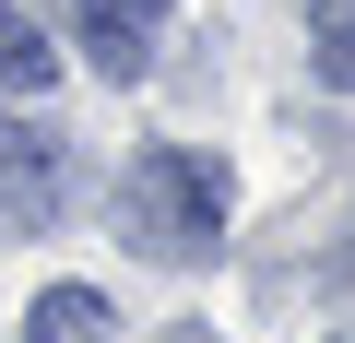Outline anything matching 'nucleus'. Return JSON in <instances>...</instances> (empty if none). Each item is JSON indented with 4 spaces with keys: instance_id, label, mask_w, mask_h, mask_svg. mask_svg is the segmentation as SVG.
I'll return each instance as SVG.
<instances>
[{
    "instance_id": "f257e3e1",
    "label": "nucleus",
    "mask_w": 355,
    "mask_h": 343,
    "mask_svg": "<svg viewBox=\"0 0 355 343\" xmlns=\"http://www.w3.org/2000/svg\"><path fill=\"white\" fill-rule=\"evenodd\" d=\"M119 237L142 261H166V272L214 261V237H225V166L190 154V142H142L119 166Z\"/></svg>"
},
{
    "instance_id": "f03ea898",
    "label": "nucleus",
    "mask_w": 355,
    "mask_h": 343,
    "mask_svg": "<svg viewBox=\"0 0 355 343\" xmlns=\"http://www.w3.org/2000/svg\"><path fill=\"white\" fill-rule=\"evenodd\" d=\"M60 190H71V154H60V130L48 118H0V225H48L60 213Z\"/></svg>"
},
{
    "instance_id": "7ed1b4c3",
    "label": "nucleus",
    "mask_w": 355,
    "mask_h": 343,
    "mask_svg": "<svg viewBox=\"0 0 355 343\" xmlns=\"http://www.w3.org/2000/svg\"><path fill=\"white\" fill-rule=\"evenodd\" d=\"M83 12V60L107 83H142L154 71V36H166V0H71Z\"/></svg>"
},
{
    "instance_id": "20e7f679",
    "label": "nucleus",
    "mask_w": 355,
    "mask_h": 343,
    "mask_svg": "<svg viewBox=\"0 0 355 343\" xmlns=\"http://www.w3.org/2000/svg\"><path fill=\"white\" fill-rule=\"evenodd\" d=\"M24 343H119V308H107L95 284H48V296L24 308Z\"/></svg>"
},
{
    "instance_id": "39448f33",
    "label": "nucleus",
    "mask_w": 355,
    "mask_h": 343,
    "mask_svg": "<svg viewBox=\"0 0 355 343\" xmlns=\"http://www.w3.org/2000/svg\"><path fill=\"white\" fill-rule=\"evenodd\" d=\"M48 83H60V48L12 12V0H0V95H48Z\"/></svg>"
},
{
    "instance_id": "423d86ee",
    "label": "nucleus",
    "mask_w": 355,
    "mask_h": 343,
    "mask_svg": "<svg viewBox=\"0 0 355 343\" xmlns=\"http://www.w3.org/2000/svg\"><path fill=\"white\" fill-rule=\"evenodd\" d=\"M308 60H320V83H331V95H355V12H343V24H320V48H308Z\"/></svg>"
},
{
    "instance_id": "0eeeda50",
    "label": "nucleus",
    "mask_w": 355,
    "mask_h": 343,
    "mask_svg": "<svg viewBox=\"0 0 355 343\" xmlns=\"http://www.w3.org/2000/svg\"><path fill=\"white\" fill-rule=\"evenodd\" d=\"M343 12H355V0H308V24H343Z\"/></svg>"
},
{
    "instance_id": "6e6552de",
    "label": "nucleus",
    "mask_w": 355,
    "mask_h": 343,
    "mask_svg": "<svg viewBox=\"0 0 355 343\" xmlns=\"http://www.w3.org/2000/svg\"><path fill=\"white\" fill-rule=\"evenodd\" d=\"M343 343H355V331H343Z\"/></svg>"
}]
</instances>
